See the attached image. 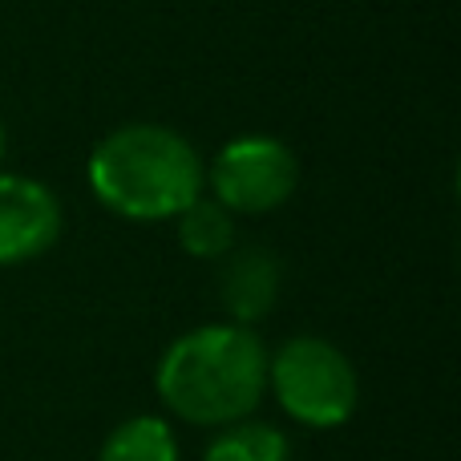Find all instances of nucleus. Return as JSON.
<instances>
[{
    "label": "nucleus",
    "mask_w": 461,
    "mask_h": 461,
    "mask_svg": "<svg viewBox=\"0 0 461 461\" xmlns=\"http://www.w3.org/2000/svg\"><path fill=\"white\" fill-rule=\"evenodd\" d=\"M154 384L183 421L235 425L267 393V348L247 324L194 328L162 352Z\"/></svg>",
    "instance_id": "nucleus-1"
},
{
    "label": "nucleus",
    "mask_w": 461,
    "mask_h": 461,
    "mask_svg": "<svg viewBox=\"0 0 461 461\" xmlns=\"http://www.w3.org/2000/svg\"><path fill=\"white\" fill-rule=\"evenodd\" d=\"M203 183L207 167L199 150L158 122L118 126L89 154V186L97 203L138 223L175 219L203 194Z\"/></svg>",
    "instance_id": "nucleus-2"
},
{
    "label": "nucleus",
    "mask_w": 461,
    "mask_h": 461,
    "mask_svg": "<svg viewBox=\"0 0 461 461\" xmlns=\"http://www.w3.org/2000/svg\"><path fill=\"white\" fill-rule=\"evenodd\" d=\"M267 381L284 413L312 429H336L360 405L352 360L320 336H295L276 357H267Z\"/></svg>",
    "instance_id": "nucleus-3"
},
{
    "label": "nucleus",
    "mask_w": 461,
    "mask_h": 461,
    "mask_svg": "<svg viewBox=\"0 0 461 461\" xmlns=\"http://www.w3.org/2000/svg\"><path fill=\"white\" fill-rule=\"evenodd\" d=\"M211 194L230 215H267L284 207L300 186V158L279 138H235L207 167Z\"/></svg>",
    "instance_id": "nucleus-4"
},
{
    "label": "nucleus",
    "mask_w": 461,
    "mask_h": 461,
    "mask_svg": "<svg viewBox=\"0 0 461 461\" xmlns=\"http://www.w3.org/2000/svg\"><path fill=\"white\" fill-rule=\"evenodd\" d=\"M61 235V203L45 183L0 175V267L45 255Z\"/></svg>",
    "instance_id": "nucleus-5"
},
{
    "label": "nucleus",
    "mask_w": 461,
    "mask_h": 461,
    "mask_svg": "<svg viewBox=\"0 0 461 461\" xmlns=\"http://www.w3.org/2000/svg\"><path fill=\"white\" fill-rule=\"evenodd\" d=\"M223 271H219V295L223 308L230 312V324H255L276 308L279 284H284V267H279L276 251L267 247H230L223 255Z\"/></svg>",
    "instance_id": "nucleus-6"
},
{
    "label": "nucleus",
    "mask_w": 461,
    "mask_h": 461,
    "mask_svg": "<svg viewBox=\"0 0 461 461\" xmlns=\"http://www.w3.org/2000/svg\"><path fill=\"white\" fill-rule=\"evenodd\" d=\"M175 219H178V243L194 259H223L235 247V215L219 199H203L199 194Z\"/></svg>",
    "instance_id": "nucleus-7"
},
{
    "label": "nucleus",
    "mask_w": 461,
    "mask_h": 461,
    "mask_svg": "<svg viewBox=\"0 0 461 461\" xmlns=\"http://www.w3.org/2000/svg\"><path fill=\"white\" fill-rule=\"evenodd\" d=\"M97 461H178V441L162 417H130L105 438Z\"/></svg>",
    "instance_id": "nucleus-8"
},
{
    "label": "nucleus",
    "mask_w": 461,
    "mask_h": 461,
    "mask_svg": "<svg viewBox=\"0 0 461 461\" xmlns=\"http://www.w3.org/2000/svg\"><path fill=\"white\" fill-rule=\"evenodd\" d=\"M203 461H292V446L276 425L235 421L223 425V433L207 446Z\"/></svg>",
    "instance_id": "nucleus-9"
},
{
    "label": "nucleus",
    "mask_w": 461,
    "mask_h": 461,
    "mask_svg": "<svg viewBox=\"0 0 461 461\" xmlns=\"http://www.w3.org/2000/svg\"><path fill=\"white\" fill-rule=\"evenodd\" d=\"M8 154V130H5V118H0V162H5Z\"/></svg>",
    "instance_id": "nucleus-10"
}]
</instances>
